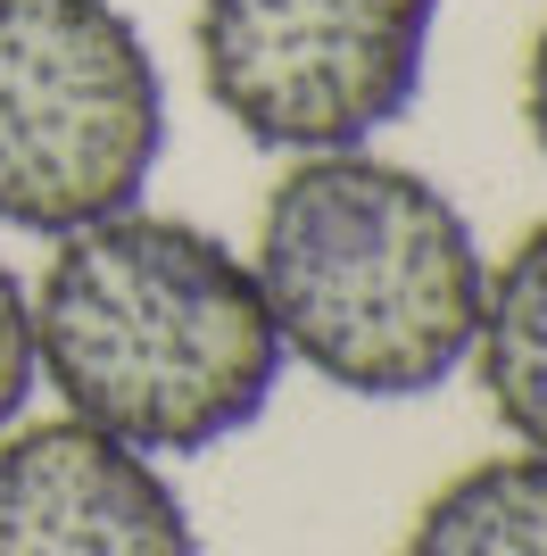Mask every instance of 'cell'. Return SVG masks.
Here are the masks:
<instances>
[{
    "label": "cell",
    "instance_id": "1",
    "mask_svg": "<svg viewBox=\"0 0 547 556\" xmlns=\"http://www.w3.org/2000/svg\"><path fill=\"white\" fill-rule=\"evenodd\" d=\"M25 300L59 407L141 457L225 448L266 416L291 366L250 257L191 216L116 208L59 232Z\"/></svg>",
    "mask_w": 547,
    "mask_h": 556
},
{
    "label": "cell",
    "instance_id": "3",
    "mask_svg": "<svg viewBox=\"0 0 547 556\" xmlns=\"http://www.w3.org/2000/svg\"><path fill=\"white\" fill-rule=\"evenodd\" d=\"M158 150L166 75L116 0H0V225L59 241L141 208Z\"/></svg>",
    "mask_w": 547,
    "mask_h": 556
},
{
    "label": "cell",
    "instance_id": "5",
    "mask_svg": "<svg viewBox=\"0 0 547 556\" xmlns=\"http://www.w3.org/2000/svg\"><path fill=\"white\" fill-rule=\"evenodd\" d=\"M0 556H200V532L158 457L42 416L0 432Z\"/></svg>",
    "mask_w": 547,
    "mask_h": 556
},
{
    "label": "cell",
    "instance_id": "4",
    "mask_svg": "<svg viewBox=\"0 0 547 556\" xmlns=\"http://www.w3.org/2000/svg\"><path fill=\"white\" fill-rule=\"evenodd\" d=\"M440 0H200L191 59L241 141L316 159L365 150L423 92Z\"/></svg>",
    "mask_w": 547,
    "mask_h": 556
},
{
    "label": "cell",
    "instance_id": "6",
    "mask_svg": "<svg viewBox=\"0 0 547 556\" xmlns=\"http://www.w3.org/2000/svg\"><path fill=\"white\" fill-rule=\"evenodd\" d=\"M465 357L481 374L489 416L547 457V216L481 275V316Z\"/></svg>",
    "mask_w": 547,
    "mask_h": 556
},
{
    "label": "cell",
    "instance_id": "7",
    "mask_svg": "<svg viewBox=\"0 0 547 556\" xmlns=\"http://www.w3.org/2000/svg\"><path fill=\"white\" fill-rule=\"evenodd\" d=\"M398 556H547V457H481L423 498Z\"/></svg>",
    "mask_w": 547,
    "mask_h": 556
},
{
    "label": "cell",
    "instance_id": "2",
    "mask_svg": "<svg viewBox=\"0 0 547 556\" xmlns=\"http://www.w3.org/2000/svg\"><path fill=\"white\" fill-rule=\"evenodd\" d=\"M250 275L282 357L316 382L423 399L473 349L489 257L432 175L373 150H316L266 191Z\"/></svg>",
    "mask_w": 547,
    "mask_h": 556
},
{
    "label": "cell",
    "instance_id": "8",
    "mask_svg": "<svg viewBox=\"0 0 547 556\" xmlns=\"http://www.w3.org/2000/svg\"><path fill=\"white\" fill-rule=\"evenodd\" d=\"M42 366H34V300H25V275L0 257V432L25 416Z\"/></svg>",
    "mask_w": 547,
    "mask_h": 556
},
{
    "label": "cell",
    "instance_id": "9",
    "mask_svg": "<svg viewBox=\"0 0 547 556\" xmlns=\"http://www.w3.org/2000/svg\"><path fill=\"white\" fill-rule=\"evenodd\" d=\"M523 125H531V141H539V159H547V25L531 34V59H523Z\"/></svg>",
    "mask_w": 547,
    "mask_h": 556
}]
</instances>
